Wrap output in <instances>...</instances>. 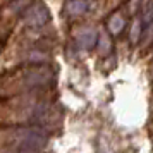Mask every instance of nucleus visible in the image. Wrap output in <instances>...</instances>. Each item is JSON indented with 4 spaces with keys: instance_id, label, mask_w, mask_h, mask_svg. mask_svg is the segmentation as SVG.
Segmentation results:
<instances>
[{
    "instance_id": "1",
    "label": "nucleus",
    "mask_w": 153,
    "mask_h": 153,
    "mask_svg": "<svg viewBox=\"0 0 153 153\" xmlns=\"http://www.w3.org/2000/svg\"><path fill=\"white\" fill-rule=\"evenodd\" d=\"M47 131L43 127H17L12 134V150L16 153H40L47 145Z\"/></svg>"
},
{
    "instance_id": "2",
    "label": "nucleus",
    "mask_w": 153,
    "mask_h": 153,
    "mask_svg": "<svg viewBox=\"0 0 153 153\" xmlns=\"http://www.w3.org/2000/svg\"><path fill=\"white\" fill-rule=\"evenodd\" d=\"M53 81V71L47 65H33L24 72V86L28 90H42Z\"/></svg>"
},
{
    "instance_id": "3",
    "label": "nucleus",
    "mask_w": 153,
    "mask_h": 153,
    "mask_svg": "<svg viewBox=\"0 0 153 153\" xmlns=\"http://www.w3.org/2000/svg\"><path fill=\"white\" fill-rule=\"evenodd\" d=\"M48 19H50L48 10L43 7L42 4H33V5L22 14V22H24V26L33 28V29L45 26V24L48 22Z\"/></svg>"
},
{
    "instance_id": "4",
    "label": "nucleus",
    "mask_w": 153,
    "mask_h": 153,
    "mask_svg": "<svg viewBox=\"0 0 153 153\" xmlns=\"http://www.w3.org/2000/svg\"><path fill=\"white\" fill-rule=\"evenodd\" d=\"M90 9L88 0H69L65 4V12L69 16H81Z\"/></svg>"
},
{
    "instance_id": "5",
    "label": "nucleus",
    "mask_w": 153,
    "mask_h": 153,
    "mask_svg": "<svg viewBox=\"0 0 153 153\" xmlns=\"http://www.w3.org/2000/svg\"><path fill=\"white\" fill-rule=\"evenodd\" d=\"M77 45L84 50H90L97 45V31L95 29H86L77 36Z\"/></svg>"
},
{
    "instance_id": "6",
    "label": "nucleus",
    "mask_w": 153,
    "mask_h": 153,
    "mask_svg": "<svg viewBox=\"0 0 153 153\" xmlns=\"http://www.w3.org/2000/svg\"><path fill=\"white\" fill-rule=\"evenodd\" d=\"M24 60L28 64H33V65H45L48 62V55L42 50H29L24 55Z\"/></svg>"
},
{
    "instance_id": "7",
    "label": "nucleus",
    "mask_w": 153,
    "mask_h": 153,
    "mask_svg": "<svg viewBox=\"0 0 153 153\" xmlns=\"http://www.w3.org/2000/svg\"><path fill=\"white\" fill-rule=\"evenodd\" d=\"M31 5H33L31 0H12V4H10V10L16 12V14H24Z\"/></svg>"
},
{
    "instance_id": "8",
    "label": "nucleus",
    "mask_w": 153,
    "mask_h": 153,
    "mask_svg": "<svg viewBox=\"0 0 153 153\" xmlns=\"http://www.w3.org/2000/svg\"><path fill=\"white\" fill-rule=\"evenodd\" d=\"M108 28H110L112 33H119L120 29L124 28V19H122V16H119V14L114 16L110 19V22H108Z\"/></svg>"
},
{
    "instance_id": "9",
    "label": "nucleus",
    "mask_w": 153,
    "mask_h": 153,
    "mask_svg": "<svg viewBox=\"0 0 153 153\" xmlns=\"http://www.w3.org/2000/svg\"><path fill=\"white\" fill-rule=\"evenodd\" d=\"M5 153H16V152H14V150H7Z\"/></svg>"
},
{
    "instance_id": "10",
    "label": "nucleus",
    "mask_w": 153,
    "mask_h": 153,
    "mask_svg": "<svg viewBox=\"0 0 153 153\" xmlns=\"http://www.w3.org/2000/svg\"><path fill=\"white\" fill-rule=\"evenodd\" d=\"M102 153H110V152H102Z\"/></svg>"
}]
</instances>
